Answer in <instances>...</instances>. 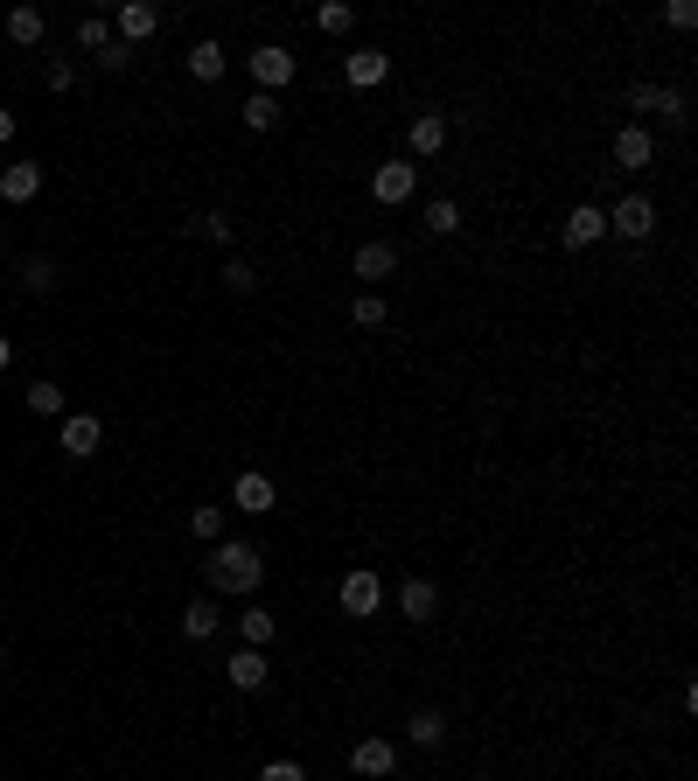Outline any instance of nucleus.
<instances>
[{"label":"nucleus","instance_id":"f257e3e1","mask_svg":"<svg viewBox=\"0 0 698 781\" xmlns=\"http://www.w3.org/2000/svg\"><path fill=\"white\" fill-rule=\"evenodd\" d=\"M266 586V551L244 544V538H217L210 544V594H259Z\"/></svg>","mask_w":698,"mask_h":781},{"label":"nucleus","instance_id":"f03ea898","mask_svg":"<svg viewBox=\"0 0 698 781\" xmlns=\"http://www.w3.org/2000/svg\"><path fill=\"white\" fill-rule=\"evenodd\" d=\"M370 196H377V209H405L412 196H420V161H377L370 168Z\"/></svg>","mask_w":698,"mask_h":781},{"label":"nucleus","instance_id":"7ed1b4c3","mask_svg":"<svg viewBox=\"0 0 698 781\" xmlns=\"http://www.w3.org/2000/svg\"><path fill=\"white\" fill-rule=\"evenodd\" d=\"M244 70H252V91H273V99H279V91H287V84H294V70H300V56H294L287 43H259L252 56H244Z\"/></svg>","mask_w":698,"mask_h":781},{"label":"nucleus","instance_id":"20e7f679","mask_svg":"<svg viewBox=\"0 0 698 781\" xmlns=\"http://www.w3.org/2000/svg\"><path fill=\"white\" fill-rule=\"evenodd\" d=\"M335 600H343V615H350V621H370V615H385V579H377L370 565H356V573H343Z\"/></svg>","mask_w":698,"mask_h":781},{"label":"nucleus","instance_id":"39448f33","mask_svg":"<svg viewBox=\"0 0 698 781\" xmlns=\"http://www.w3.org/2000/svg\"><path fill=\"white\" fill-rule=\"evenodd\" d=\"M350 774L356 781H391V774H399V739H385V733L356 739V747H350Z\"/></svg>","mask_w":698,"mask_h":781},{"label":"nucleus","instance_id":"423d86ee","mask_svg":"<svg viewBox=\"0 0 698 781\" xmlns=\"http://www.w3.org/2000/svg\"><path fill=\"white\" fill-rule=\"evenodd\" d=\"M600 238H608V209H600V203H573V209H565V223H559L565 252H587V244H600Z\"/></svg>","mask_w":698,"mask_h":781},{"label":"nucleus","instance_id":"0eeeda50","mask_svg":"<svg viewBox=\"0 0 698 781\" xmlns=\"http://www.w3.org/2000/svg\"><path fill=\"white\" fill-rule=\"evenodd\" d=\"M231 509H244V517H273V509H279L273 474H266V468H244L238 482H231Z\"/></svg>","mask_w":698,"mask_h":781},{"label":"nucleus","instance_id":"6e6552de","mask_svg":"<svg viewBox=\"0 0 698 781\" xmlns=\"http://www.w3.org/2000/svg\"><path fill=\"white\" fill-rule=\"evenodd\" d=\"M608 231H615V238H629V244L656 238V203H650V196H621V203L608 209Z\"/></svg>","mask_w":698,"mask_h":781},{"label":"nucleus","instance_id":"1a4fd4ad","mask_svg":"<svg viewBox=\"0 0 698 781\" xmlns=\"http://www.w3.org/2000/svg\"><path fill=\"white\" fill-rule=\"evenodd\" d=\"M608 154H615V168H621V175H643V168L656 161V133L629 119V126L615 133V147H608Z\"/></svg>","mask_w":698,"mask_h":781},{"label":"nucleus","instance_id":"9d476101","mask_svg":"<svg viewBox=\"0 0 698 781\" xmlns=\"http://www.w3.org/2000/svg\"><path fill=\"white\" fill-rule=\"evenodd\" d=\"M105 440V426H99V412H64V433H56V447L70 453V461H91Z\"/></svg>","mask_w":698,"mask_h":781},{"label":"nucleus","instance_id":"9b49d317","mask_svg":"<svg viewBox=\"0 0 698 781\" xmlns=\"http://www.w3.org/2000/svg\"><path fill=\"white\" fill-rule=\"evenodd\" d=\"M629 112H643V119H685V91H677V84H636ZM643 119H636V126H643Z\"/></svg>","mask_w":698,"mask_h":781},{"label":"nucleus","instance_id":"f8f14e48","mask_svg":"<svg viewBox=\"0 0 698 781\" xmlns=\"http://www.w3.org/2000/svg\"><path fill=\"white\" fill-rule=\"evenodd\" d=\"M343 78H350L356 91H377V84L391 78V56L377 49V43H364V49H350V56H343Z\"/></svg>","mask_w":698,"mask_h":781},{"label":"nucleus","instance_id":"ddd939ff","mask_svg":"<svg viewBox=\"0 0 698 781\" xmlns=\"http://www.w3.org/2000/svg\"><path fill=\"white\" fill-rule=\"evenodd\" d=\"M43 196V161H8L0 168V203H35Z\"/></svg>","mask_w":698,"mask_h":781},{"label":"nucleus","instance_id":"4468645a","mask_svg":"<svg viewBox=\"0 0 698 781\" xmlns=\"http://www.w3.org/2000/svg\"><path fill=\"white\" fill-rule=\"evenodd\" d=\"M405 147H412L405 161H426V154H440V147H447V112H420V119L405 126Z\"/></svg>","mask_w":698,"mask_h":781},{"label":"nucleus","instance_id":"2eb2a0df","mask_svg":"<svg viewBox=\"0 0 698 781\" xmlns=\"http://www.w3.org/2000/svg\"><path fill=\"white\" fill-rule=\"evenodd\" d=\"M391 273H399V244H385V238L356 244V279H370V294H377V279H391Z\"/></svg>","mask_w":698,"mask_h":781},{"label":"nucleus","instance_id":"dca6fc26","mask_svg":"<svg viewBox=\"0 0 698 781\" xmlns=\"http://www.w3.org/2000/svg\"><path fill=\"white\" fill-rule=\"evenodd\" d=\"M112 28H119V43L134 49V43H147V35H161V14L147 8V0H126L119 14H112Z\"/></svg>","mask_w":698,"mask_h":781},{"label":"nucleus","instance_id":"f3484780","mask_svg":"<svg viewBox=\"0 0 698 781\" xmlns=\"http://www.w3.org/2000/svg\"><path fill=\"white\" fill-rule=\"evenodd\" d=\"M399 615H405V621H433V615H440V586H433L426 573L405 579V586H399Z\"/></svg>","mask_w":698,"mask_h":781},{"label":"nucleus","instance_id":"a211bd4d","mask_svg":"<svg viewBox=\"0 0 698 781\" xmlns=\"http://www.w3.org/2000/svg\"><path fill=\"white\" fill-rule=\"evenodd\" d=\"M224 677L238 684V691H266V677H273V663H266V650H238L231 663H224Z\"/></svg>","mask_w":698,"mask_h":781},{"label":"nucleus","instance_id":"6ab92c4d","mask_svg":"<svg viewBox=\"0 0 698 781\" xmlns=\"http://www.w3.org/2000/svg\"><path fill=\"white\" fill-rule=\"evenodd\" d=\"M224 70H231V56H224V43H217V35H210V43H196V49H188V78H196V84H217Z\"/></svg>","mask_w":698,"mask_h":781},{"label":"nucleus","instance_id":"aec40b11","mask_svg":"<svg viewBox=\"0 0 698 781\" xmlns=\"http://www.w3.org/2000/svg\"><path fill=\"white\" fill-rule=\"evenodd\" d=\"M238 635H244V650H273L279 615H266V607H244V615H238Z\"/></svg>","mask_w":698,"mask_h":781},{"label":"nucleus","instance_id":"412c9836","mask_svg":"<svg viewBox=\"0 0 698 781\" xmlns=\"http://www.w3.org/2000/svg\"><path fill=\"white\" fill-rule=\"evenodd\" d=\"M43 35H49V14H43V8H14V14H8V43L35 49V43H43Z\"/></svg>","mask_w":698,"mask_h":781},{"label":"nucleus","instance_id":"4be33fe9","mask_svg":"<svg viewBox=\"0 0 698 781\" xmlns=\"http://www.w3.org/2000/svg\"><path fill=\"white\" fill-rule=\"evenodd\" d=\"M238 112H244V126H252V133H273L279 119H287V105H279L273 91H252V99H244Z\"/></svg>","mask_w":698,"mask_h":781},{"label":"nucleus","instance_id":"5701e85b","mask_svg":"<svg viewBox=\"0 0 698 781\" xmlns=\"http://www.w3.org/2000/svg\"><path fill=\"white\" fill-rule=\"evenodd\" d=\"M217 628H224V615H217L210 600H188V607H182V635H188V642H210Z\"/></svg>","mask_w":698,"mask_h":781},{"label":"nucleus","instance_id":"b1692460","mask_svg":"<svg viewBox=\"0 0 698 781\" xmlns=\"http://www.w3.org/2000/svg\"><path fill=\"white\" fill-rule=\"evenodd\" d=\"M22 405H28L35 418H64V384H49V377H35V384L22 391Z\"/></svg>","mask_w":698,"mask_h":781},{"label":"nucleus","instance_id":"393cba45","mask_svg":"<svg viewBox=\"0 0 698 781\" xmlns=\"http://www.w3.org/2000/svg\"><path fill=\"white\" fill-rule=\"evenodd\" d=\"M426 231H433V238H455V231H461V203H455V196H433V203H426Z\"/></svg>","mask_w":698,"mask_h":781},{"label":"nucleus","instance_id":"a878e982","mask_svg":"<svg viewBox=\"0 0 698 781\" xmlns=\"http://www.w3.org/2000/svg\"><path fill=\"white\" fill-rule=\"evenodd\" d=\"M405 739H412V747H440V739H447V719H440V712H412V719H405Z\"/></svg>","mask_w":698,"mask_h":781},{"label":"nucleus","instance_id":"bb28decb","mask_svg":"<svg viewBox=\"0 0 698 781\" xmlns=\"http://www.w3.org/2000/svg\"><path fill=\"white\" fill-rule=\"evenodd\" d=\"M350 321H356V329H385V321H391V308H385V294H356V308H350Z\"/></svg>","mask_w":698,"mask_h":781},{"label":"nucleus","instance_id":"cd10ccee","mask_svg":"<svg viewBox=\"0 0 698 781\" xmlns=\"http://www.w3.org/2000/svg\"><path fill=\"white\" fill-rule=\"evenodd\" d=\"M188 530H196L203 544H217L224 538V503H196V509H188Z\"/></svg>","mask_w":698,"mask_h":781},{"label":"nucleus","instance_id":"c85d7f7f","mask_svg":"<svg viewBox=\"0 0 698 781\" xmlns=\"http://www.w3.org/2000/svg\"><path fill=\"white\" fill-rule=\"evenodd\" d=\"M314 28H322V35H350V28H356V8H343V0H322V8H314Z\"/></svg>","mask_w":698,"mask_h":781},{"label":"nucleus","instance_id":"c756f323","mask_svg":"<svg viewBox=\"0 0 698 781\" xmlns=\"http://www.w3.org/2000/svg\"><path fill=\"white\" fill-rule=\"evenodd\" d=\"M105 43H112V22H105V14H84V22H78V49L99 56Z\"/></svg>","mask_w":698,"mask_h":781},{"label":"nucleus","instance_id":"7c9ffc66","mask_svg":"<svg viewBox=\"0 0 698 781\" xmlns=\"http://www.w3.org/2000/svg\"><path fill=\"white\" fill-rule=\"evenodd\" d=\"M188 231H196V238H210V244H231V217H224V209H203V217L188 223Z\"/></svg>","mask_w":698,"mask_h":781},{"label":"nucleus","instance_id":"2f4dec72","mask_svg":"<svg viewBox=\"0 0 698 781\" xmlns=\"http://www.w3.org/2000/svg\"><path fill=\"white\" fill-rule=\"evenodd\" d=\"M22 287H28V294H49V287H56V265H49V259H28V265H22Z\"/></svg>","mask_w":698,"mask_h":781},{"label":"nucleus","instance_id":"473e14b6","mask_svg":"<svg viewBox=\"0 0 698 781\" xmlns=\"http://www.w3.org/2000/svg\"><path fill=\"white\" fill-rule=\"evenodd\" d=\"M224 287H231V294H259V273L244 259H231V265H224Z\"/></svg>","mask_w":698,"mask_h":781},{"label":"nucleus","instance_id":"72a5a7b5","mask_svg":"<svg viewBox=\"0 0 698 781\" xmlns=\"http://www.w3.org/2000/svg\"><path fill=\"white\" fill-rule=\"evenodd\" d=\"M664 22L671 28H698V0H664Z\"/></svg>","mask_w":698,"mask_h":781},{"label":"nucleus","instance_id":"f704fd0d","mask_svg":"<svg viewBox=\"0 0 698 781\" xmlns=\"http://www.w3.org/2000/svg\"><path fill=\"white\" fill-rule=\"evenodd\" d=\"M259 781H308V768H300V760H266Z\"/></svg>","mask_w":698,"mask_h":781},{"label":"nucleus","instance_id":"c9c22d12","mask_svg":"<svg viewBox=\"0 0 698 781\" xmlns=\"http://www.w3.org/2000/svg\"><path fill=\"white\" fill-rule=\"evenodd\" d=\"M126 64H134V49H126V43H119V35H112V43L99 49V70H126Z\"/></svg>","mask_w":698,"mask_h":781},{"label":"nucleus","instance_id":"e433bc0d","mask_svg":"<svg viewBox=\"0 0 698 781\" xmlns=\"http://www.w3.org/2000/svg\"><path fill=\"white\" fill-rule=\"evenodd\" d=\"M14 126H22V119H14V112H8V105H0V147H8V140H14Z\"/></svg>","mask_w":698,"mask_h":781},{"label":"nucleus","instance_id":"4c0bfd02","mask_svg":"<svg viewBox=\"0 0 698 781\" xmlns=\"http://www.w3.org/2000/svg\"><path fill=\"white\" fill-rule=\"evenodd\" d=\"M8 364H14V342H8V335H0V370H8Z\"/></svg>","mask_w":698,"mask_h":781},{"label":"nucleus","instance_id":"58836bf2","mask_svg":"<svg viewBox=\"0 0 698 781\" xmlns=\"http://www.w3.org/2000/svg\"><path fill=\"white\" fill-rule=\"evenodd\" d=\"M0 244H8V231H0Z\"/></svg>","mask_w":698,"mask_h":781},{"label":"nucleus","instance_id":"ea45409f","mask_svg":"<svg viewBox=\"0 0 698 781\" xmlns=\"http://www.w3.org/2000/svg\"><path fill=\"white\" fill-rule=\"evenodd\" d=\"M0 656H8V650H0Z\"/></svg>","mask_w":698,"mask_h":781}]
</instances>
